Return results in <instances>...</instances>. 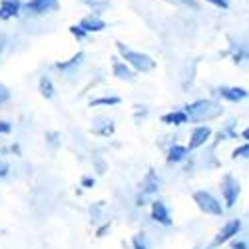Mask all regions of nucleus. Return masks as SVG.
Wrapping results in <instances>:
<instances>
[{
    "mask_svg": "<svg viewBox=\"0 0 249 249\" xmlns=\"http://www.w3.org/2000/svg\"><path fill=\"white\" fill-rule=\"evenodd\" d=\"M38 90H40V94H42L46 100H52V98H54L56 90H54V84H52L50 76H42V78H40V82H38Z\"/></svg>",
    "mask_w": 249,
    "mask_h": 249,
    "instance_id": "nucleus-19",
    "label": "nucleus"
},
{
    "mask_svg": "<svg viewBox=\"0 0 249 249\" xmlns=\"http://www.w3.org/2000/svg\"><path fill=\"white\" fill-rule=\"evenodd\" d=\"M10 174V165L6 161H0V178H6Z\"/></svg>",
    "mask_w": 249,
    "mask_h": 249,
    "instance_id": "nucleus-30",
    "label": "nucleus"
},
{
    "mask_svg": "<svg viewBox=\"0 0 249 249\" xmlns=\"http://www.w3.org/2000/svg\"><path fill=\"white\" fill-rule=\"evenodd\" d=\"M212 136H213V130L210 126H205V124H201V126H196L192 130V134H190V143H188L190 152H196V150L203 148L205 143L212 140Z\"/></svg>",
    "mask_w": 249,
    "mask_h": 249,
    "instance_id": "nucleus-7",
    "label": "nucleus"
},
{
    "mask_svg": "<svg viewBox=\"0 0 249 249\" xmlns=\"http://www.w3.org/2000/svg\"><path fill=\"white\" fill-rule=\"evenodd\" d=\"M231 54H233V60L235 62H243V60H249V42H231Z\"/></svg>",
    "mask_w": 249,
    "mask_h": 249,
    "instance_id": "nucleus-18",
    "label": "nucleus"
},
{
    "mask_svg": "<svg viewBox=\"0 0 249 249\" xmlns=\"http://www.w3.org/2000/svg\"><path fill=\"white\" fill-rule=\"evenodd\" d=\"M194 203L197 205V210L205 215H213V217H221L225 213V203H221L212 192L207 190H197L194 192Z\"/></svg>",
    "mask_w": 249,
    "mask_h": 249,
    "instance_id": "nucleus-2",
    "label": "nucleus"
},
{
    "mask_svg": "<svg viewBox=\"0 0 249 249\" xmlns=\"http://www.w3.org/2000/svg\"><path fill=\"white\" fill-rule=\"evenodd\" d=\"M132 245H134V249H150V247H148V241H146V235H143V233L134 235Z\"/></svg>",
    "mask_w": 249,
    "mask_h": 249,
    "instance_id": "nucleus-25",
    "label": "nucleus"
},
{
    "mask_svg": "<svg viewBox=\"0 0 249 249\" xmlns=\"http://www.w3.org/2000/svg\"><path fill=\"white\" fill-rule=\"evenodd\" d=\"M112 74L118 78V80H124V82H134L136 74L132 70V66L128 64L126 60H120V58H112Z\"/></svg>",
    "mask_w": 249,
    "mask_h": 249,
    "instance_id": "nucleus-10",
    "label": "nucleus"
},
{
    "mask_svg": "<svg viewBox=\"0 0 249 249\" xmlns=\"http://www.w3.org/2000/svg\"><path fill=\"white\" fill-rule=\"evenodd\" d=\"M158 190H160V179H158L156 172H154V170H150V172L146 174V178L142 179V194H140L138 205H143L142 201L146 199V197H152L154 194H158Z\"/></svg>",
    "mask_w": 249,
    "mask_h": 249,
    "instance_id": "nucleus-8",
    "label": "nucleus"
},
{
    "mask_svg": "<svg viewBox=\"0 0 249 249\" xmlns=\"http://www.w3.org/2000/svg\"><path fill=\"white\" fill-rule=\"evenodd\" d=\"M190 154V148L188 146H179V143H174V146L168 150V161L170 163H179L188 158Z\"/></svg>",
    "mask_w": 249,
    "mask_h": 249,
    "instance_id": "nucleus-17",
    "label": "nucleus"
},
{
    "mask_svg": "<svg viewBox=\"0 0 249 249\" xmlns=\"http://www.w3.org/2000/svg\"><path fill=\"white\" fill-rule=\"evenodd\" d=\"M122 100L118 96H102V98H96V100H90V106H118Z\"/></svg>",
    "mask_w": 249,
    "mask_h": 249,
    "instance_id": "nucleus-20",
    "label": "nucleus"
},
{
    "mask_svg": "<svg viewBox=\"0 0 249 249\" xmlns=\"http://www.w3.org/2000/svg\"><path fill=\"white\" fill-rule=\"evenodd\" d=\"M114 130H116V126H114V122H112L110 118H96V120H94L92 132H94L96 136H104V138H108V136H112V134H114Z\"/></svg>",
    "mask_w": 249,
    "mask_h": 249,
    "instance_id": "nucleus-15",
    "label": "nucleus"
},
{
    "mask_svg": "<svg viewBox=\"0 0 249 249\" xmlns=\"http://www.w3.org/2000/svg\"><path fill=\"white\" fill-rule=\"evenodd\" d=\"M215 94L219 98L227 100V102H233V104H239V102L249 98V92L245 88H241V86H219L215 90Z\"/></svg>",
    "mask_w": 249,
    "mask_h": 249,
    "instance_id": "nucleus-9",
    "label": "nucleus"
},
{
    "mask_svg": "<svg viewBox=\"0 0 249 249\" xmlns=\"http://www.w3.org/2000/svg\"><path fill=\"white\" fill-rule=\"evenodd\" d=\"M70 34L78 40V42H82V40H86V36H88V32H86L84 28H82L80 24H72V26H70Z\"/></svg>",
    "mask_w": 249,
    "mask_h": 249,
    "instance_id": "nucleus-24",
    "label": "nucleus"
},
{
    "mask_svg": "<svg viewBox=\"0 0 249 249\" xmlns=\"http://www.w3.org/2000/svg\"><path fill=\"white\" fill-rule=\"evenodd\" d=\"M116 48H118L120 56L126 60L136 72H150V70L156 68V60H152L148 54H142V52L130 50L128 46H124L122 42H116Z\"/></svg>",
    "mask_w": 249,
    "mask_h": 249,
    "instance_id": "nucleus-3",
    "label": "nucleus"
},
{
    "mask_svg": "<svg viewBox=\"0 0 249 249\" xmlns=\"http://www.w3.org/2000/svg\"><path fill=\"white\" fill-rule=\"evenodd\" d=\"M58 140H60V134H58V132H48V134H46V142L50 143L52 148L58 146Z\"/></svg>",
    "mask_w": 249,
    "mask_h": 249,
    "instance_id": "nucleus-26",
    "label": "nucleus"
},
{
    "mask_svg": "<svg viewBox=\"0 0 249 249\" xmlns=\"http://www.w3.org/2000/svg\"><path fill=\"white\" fill-rule=\"evenodd\" d=\"M231 160H249V142L241 143L231 152Z\"/></svg>",
    "mask_w": 249,
    "mask_h": 249,
    "instance_id": "nucleus-21",
    "label": "nucleus"
},
{
    "mask_svg": "<svg viewBox=\"0 0 249 249\" xmlns=\"http://www.w3.org/2000/svg\"><path fill=\"white\" fill-rule=\"evenodd\" d=\"M205 2H210V4H213V6H217V8H221V10L230 8V2H227V0H205Z\"/></svg>",
    "mask_w": 249,
    "mask_h": 249,
    "instance_id": "nucleus-28",
    "label": "nucleus"
},
{
    "mask_svg": "<svg viewBox=\"0 0 249 249\" xmlns=\"http://www.w3.org/2000/svg\"><path fill=\"white\" fill-rule=\"evenodd\" d=\"M84 58H86V54L84 52H76L72 58H68V60H62V62H56V70H60L62 74H74L80 66H82V62H84Z\"/></svg>",
    "mask_w": 249,
    "mask_h": 249,
    "instance_id": "nucleus-13",
    "label": "nucleus"
},
{
    "mask_svg": "<svg viewBox=\"0 0 249 249\" xmlns=\"http://www.w3.org/2000/svg\"><path fill=\"white\" fill-rule=\"evenodd\" d=\"M4 46H6V36H0V56L4 52Z\"/></svg>",
    "mask_w": 249,
    "mask_h": 249,
    "instance_id": "nucleus-35",
    "label": "nucleus"
},
{
    "mask_svg": "<svg viewBox=\"0 0 249 249\" xmlns=\"http://www.w3.org/2000/svg\"><path fill=\"white\" fill-rule=\"evenodd\" d=\"M165 2L176 4V6H183V8H192V10H197L199 8L197 0H165Z\"/></svg>",
    "mask_w": 249,
    "mask_h": 249,
    "instance_id": "nucleus-23",
    "label": "nucleus"
},
{
    "mask_svg": "<svg viewBox=\"0 0 249 249\" xmlns=\"http://www.w3.org/2000/svg\"><path fill=\"white\" fill-rule=\"evenodd\" d=\"M8 100H10V90L4 84H0V104H6Z\"/></svg>",
    "mask_w": 249,
    "mask_h": 249,
    "instance_id": "nucleus-27",
    "label": "nucleus"
},
{
    "mask_svg": "<svg viewBox=\"0 0 249 249\" xmlns=\"http://www.w3.org/2000/svg\"><path fill=\"white\" fill-rule=\"evenodd\" d=\"M82 188H94V178H90V176L82 178Z\"/></svg>",
    "mask_w": 249,
    "mask_h": 249,
    "instance_id": "nucleus-34",
    "label": "nucleus"
},
{
    "mask_svg": "<svg viewBox=\"0 0 249 249\" xmlns=\"http://www.w3.org/2000/svg\"><path fill=\"white\" fill-rule=\"evenodd\" d=\"M161 122L168 124V126H183V124L190 122V116H188V112H185V110H174L170 114H163Z\"/></svg>",
    "mask_w": 249,
    "mask_h": 249,
    "instance_id": "nucleus-16",
    "label": "nucleus"
},
{
    "mask_svg": "<svg viewBox=\"0 0 249 249\" xmlns=\"http://www.w3.org/2000/svg\"><path fill=\"white\" fill-rule=\"evenodd\" d=\"M58 8H60L58 0H28V2H24L22 12L26 16H46L56 12Z\"/></svg>",
    "mask_w": 249,
    "mask_h": 249,
    "instance_id": "nucleus-6",
    "label": "nucleus"
},
{
    "mask_svg": "<svg viewBox=\"0 0 249 249\" xmlns=\"http://www.w3.org/2000/svg\"><path fill=\"white\" fill-rule=\"evenodd\" d=\"M231 247L233 249H249V243L247 241H237V237H235V241H231Z\"/></svg>",
    "mask_w": 249,
    "mask_h": 249,
    "instance_id": "nucleus-33",
    "label": "nucleus"
},
{
    "mask_svg": "<svg viewBox=\"0 0 249 249\" xmlns=\"http://www.w3.org/2000/svg\"><path fill=\"white\" fill-rule=\"evenodd\" d=\"M94 161L98 165V174H106V163H104V160L102 158H94Z\"/></svg>",
    "mask_w": 249,
    "mask_h": 249,
    "instance_id": "nucleus-31",
    "label": "nucleus"
},
{
    "mask_svg": "<svg viewBox=\"0 0 249 249\" xmlns=\"http://www.w3.org/2000/svg\"><path fill=\"white\" fill-rule=\"evenodd\" d=\"M241 227H243V223H241V219H230V221H225L223 223V227L217 231V235L213 237V241H212V247H219V245H225V243H230V241H233L239 233H241Z\"/></svg>",
    "mask_w": 249,
    "mask_h": 249,
    "instance_id": "nucleus-5",
    "label": "nucleus"
},
{
    "mask_svg": "<svg viewBox=\"0 0 249 249\" xmlns=\"http://www.w3.org/2000/svg\"><path fill=\"white\" fill-rule=\"evenodd\" d=\"M152 219L160 225H172V215H170V210H168V205H165L163 201L156 199L152 201Z\"/></svg>",
    "mask_w": 249,
    "mask_h": 249,
    "instance_id": "nucleus-12",
    "label": "nucleus"
},
{
    "mask_svg": "<svg viewBox=\"0 0 249 249\" xmlns=\"http://www.w3.org/2000/svg\"><path fill=\"white\" fill-rule=\"evenodd\" d=\"M190 116V122H212L223 114L221 104L213 100H196L183 108Z\"/></svg>",
    "mask_w": 249,
    "mask_h": 249,
    "instance_id": "nucleus-1",
    "label": "nucleus"
},
{
    "mask_svg": "<svg viewBox=\"0 0 249 249\" xmlns=\"http://www.w3.org/2000/svg\"><path fill=\"white\" fill-rule=\"evenodd\" d=\"M219 192H221L225 207L227 210H231V207H235V203H237V199L241 196V183L233 174L227 172L219 181Z\"/></svg>",
    "mask_w": 249,
    "mask_h": 249,
    "instance_id": "nucleus-4",
    "label": "nucleus"
},
{
    "mask_svg": "<svg viewBox=\"0 0 249 249\" xmlns=\"http://www.w3.org/2000/svg\"><path fill=\"white\" fill-rule=\"evenodd\" d=\"M82 2H84L86 6H90L94 12H102L104 8H108V2H106V0H82Z\"/></svg>",
    "mask_w": 249,
    "mask_h": 249,
    "instance_id": "nucleus-22",
    "label": "nucleus"
},
{
    "mask_svg": "<svg viewBox=\"0 0 249 249\" xmlns=\"http://www.w3.org/2000/svg\"><path fill=\"white\" fill-rule=\"evenodd\" d=\"M108 231H110V223H104V225H100L98 230H96V235H98V237H104Z\"/></svg>",
    "mask_w": 249,
    "mask_h": 249,
    "instance_id": "nucleus-29",
    "label": "nucleus"
},
{
    "mask_svg": "<svg viewBox=\"0 0 249 249\" xmlns=\"http://www.w3.org/2000/svg\"><path fill=\"white\" fill-rule=\"evenodd\" d=\"M241 138H243L245 142H249V126H247V128H245V130L241 132Z\"/></svg>",
    "mask_w": 249,
    "mask_h": 249,
    "instance_id": "nucleus-36",
    "label": "nucleus"
},
{
    "mask_svg": "<svg viewBox=\"0 0 249 249\" xmlns=\"http://www.w3.org/2000/svg\"><path fill=\"white\" fill-rule=\"evenodd\" d=\"M82 28H84L88 34H92V32H102L104 28H106V22L100 18V14L98 12H92V14H88V16H84L78 22Z\"/></svg>",
    "mask_w": 249,
    "mask_h": 249,
    "instance_id": "nucleus-14",
    "label": "nucleus"
},
{
    "mask_svg": "<svg viewBox=\"0 0 249 249\" xmlns=\"http://www.w3.org/2000/svg\"><path fill=\"white\" fill-rule=\"evenodd\" d=\"M12 124L10 122H0V134H10Z\"/></svg>",
    "mask_w": 249,
    "mask_h": 249,
    "instance_id": "nucleus-32",
    "label": "nucleus"
},
{
    "mask_svg": "<svg viewBox=\"0 0 249 249\" xmlns=\"http://www.w3.org/2000/svg\"><path fill=\"white\" fill-rule=\"evenodd\" d=\"M24 4L20 0H0V20H12L22 14Z\"/></svg>",
    "mask_w": 249,
    "mask_h": 249,
    "instance_id": "nucleus-11",
    "label": "nucleus"
}]
</instances>
